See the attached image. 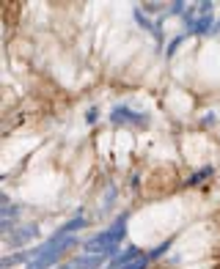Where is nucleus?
Returning <instances> with one entry per match:
<instances>
[{
    "label": "nucleus",
    "mask_w": 220,
    "mask_h": 269,
    "mask_svg": "<svg viewBox=\"0 0 220 269\" xmlns=\"http://www.w3.org/2000/svg\"><path fill=\"white\" fill-rule=\"evenodd\" d=\"M127 234V217H118L116 225L110 231H102L99 236L85 242V255H96V258H105V255H113L116 253V245L124 239Z\"/></svg>",
    "instance_id": "obj_1"
},
{
    "label": "nucleus",
    "mask_w": 220,
    "mask_h": 269,
    "mask_svg": "<svg viewBox=\"0 0 220 269\" xmlns=\"http://www.w3.org/2000/svg\"><path fill=\"white\" fill-rule=\"evenodd\" d=\"M110 121L113 124H138V126H146L149 116L146 113H135L130 107H116V110L110 113Z\"/></svg>",
    "instance_id": "obj_2"
},
{
    "label": "nucleus",
    "mask_w": 220,
    "mask_h": 269,
    "mask_svg": "<svg viewBox=\"0 0 220 269\" xmlns=\"http://www.w3.org/2000/svg\"><path fill=\"white\" fill-rule=\"evenodd\" d=\"M140 255H143V253H140V250H138V247L124 250L121 255H116V258L110 261V267H108V269H124V267H127V264H132V261H135V258H140Z\"/></svg>",
    "instance_id": "obj_3"
},
{
    "label": "nucleus",
    "mask_w": 220,
    "mask_h": 269,
    "mask_svg": "<svg viewBox=\"0 0 220 269\" xmlns=\"http://www.w3.org/2000/svg\"><path fill=\"white\" fill-rule=\"evenodd\" d=\"M36 234H39L36 225H20V228H17V234L8 236V242H11V245H25V242H30Z\"/></svg>",
    "instance_id": "obj_4"
},
{
    "label": "nucleus",
    "mask_w": 220,
    "mask_h": 269,
    "mask_svg": "<svg viewBox=\"0 0 220 269\" xmlns=\"http://www.w3.org/2000/svg\"><path fill=\"white\" fill-rule=\"evenodd\" d=\"M77 228H85V217H75V220H69L66 225H61V231H66L69 236H75Z\"/></svg>",
    "instance_id": "obj_5"
},
{
    "label": "nucleus",
    "mask_w": 220,
    "mask_h": 269,
    "mask_svg": "<svg viewBox=\"0 0 220 269\" xmlns=\"http://www.w3.org/2000/svg\"><path fill=\"white\" fill-rule=\"evenodd\" d=\"M209 25H212V17L204 14L198 22H195V25H192V30H195V33H206V30H209Z\"/></svg>",
    "instance_id": "obj_6"
},
{
    "label": "nucleus",
    "mask_w": 220,
    "mask_h": 269,
    "mask_svg": "<svg viewBox=\"0 0 220 269\" xmlns=\"http://www.w3.org/2000/svg\"><path fill=\"white\" fill-rule=\"evenodd\" d=\"M146 264H149V255H140V258H135L132 264H127L124 269H146Z\"/></svg>",
    "instance_id": "obj_7"
},
{
    "label": "nucleus",
    "mask_w": 220,
    "mask_h": 269,
    "mask_svg": "<svg viewBox=\"0 0 220 269\" xmlns=\"http://www.w3.org/2000/svg\"><path fill=\"white\" fill-rule=\"evenodd\" d=\"M179 44H182V39H173V42H171V47H168V55H171V52L179 47Z\"/></svg>",
    "instance_id": "obj_8"
},
{
    "label": "nucleus",
    "mask_w": 220,
    "mask_h": 269,
    "mask_svg": "<svg viewBox=\"0 0 220 269\" xmlns=\"http://www.w3.org/2000/svg\"><path fill=\"white\" fill-rule=\"evenodd\" d=\"M85 118H88V124H94V118H96V107H91V110H88V116H85Z\"/></svg>",
    "instance_id": "obj_9"
}]
</instances>
